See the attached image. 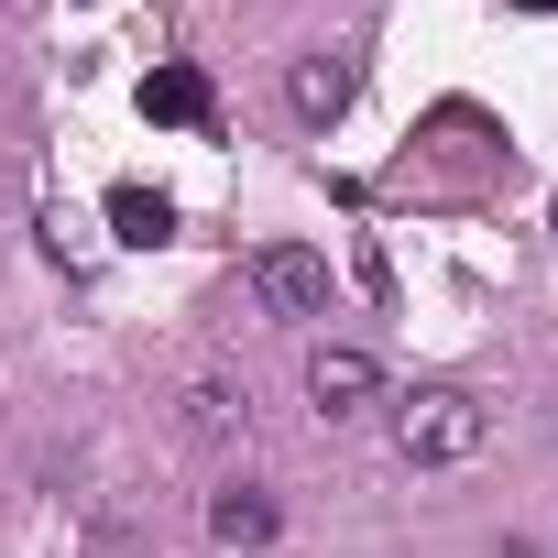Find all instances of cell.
Instances as JSON below:
<instances>
[{
	"label": "cell",
	"instance_id": "6da1fadb",
	"mask_svg": "<svg viewBox=\"0 0 558 558\" xmlns=\"http://www.w3.org/2000/svg\"><path fill=\"white\" fill-rule=\"evenodd\" d=\"M482 438H493V416H482L460 384H416V395H395V449H405L416 471H460V460H482Z\"/></svg>",
	"mask_w": 558,
	"mask_h": 558
},
{
	"label": "cell",
	"instance_id": "7a4b0ae2",
	"mask_svg": "<svg viewBox=\"0 0 558 558\" xmlns=\"http://www.w3.org/2000/svg\"><path fill=\"white\" fill-rule=\"evenodd\" d=\"M252 307L286 318V329L329 318V252H307V241H263V252H252Z\"/></svg>",
	"mask_w": 558,
	"mask_h": 558
},
{
	"label": "cell",
	"instance_id": "3957f363",
	"mask_svg": "<svg viewBox=\"0 0 558 558\" xmlns=\"http://www.w3.org/2000/svg\"><path fill=\"white\" fill-rule=\"evenodd\" d=\"M373 395H384V362L373 351H351V340H318L307 351V405L318 416H362Z\"/></svg>",
	"mask_w": 558,
	"mask_h": 558
},
{
	"label": "cell",
	"instance_id": "277c9868",
	"mask_svg": "<svg viewBox=\"0 0 558 558\" xmlns=\"http://www.w3.org/2000/svg\"><path fill=\"white\" fill-rule=\"evenodd\" d=\"M175 427H186L197 449H230V438H252V395H241L230 373H197V384H186V416H175Z\"/></svg>",
	"mask_w": 558,
	"mask_h": 558
},
{
	"label": "cell",
	"instance_id": "5b68a950",
	"mask_svg": "<svg viewBox=\"0 0 558 558\" xmlns=\"http://www.w3.org/2000/svg\"><path fill=\"white\" fill-rule=\"evenodd\" d=\"M143 121H165V132H208L219 99H208L197 66H154V77H143Z\"/></svg>",
	"mask_w": 558,
	"mask_h": 558
},
{
	"label": "cell",
	"instance_id": "8992f818",
	"mask_svg": "<svg viewBox=\"0 0 558 558\" xmlns=\"http://www.w3.org/2000/svg\"><path fill=\"white\" fill-rule=\"evenodd\" d=\"M110 241L121 252H165L175 241V197L165 186H110Z\"/></svg>",
	"mask_w": 558,
	"mask_h": 558
},
{
	"label": "cell",
	"instance_id": "52a82bcc",
	"mask_svg": "<svg viewBox=\"0 0 558 558\" xmlns=\"http://www.w3.org/2000/svg\"><path fill=\"white\" fill-rule=\"evenodd\" d=\"M274 525H286V514H274V493H263V482H230V493H208V536H219V547H263Z\"/></svg>",
	"mask_w": 558,
	"mask_h": 558
},
{
	"label": "cell",
	"instance_id": "ba28073f",
	"mask_svg": "<svg viewBox=\"0 0 558 558\" xmlns=\"http://www.w3.org/2000/svg\"><path fill=\"white\" fill-rule=\"evenodd\" d=\"M351 88H362V66H351V56H307V66L286 77L296 121H340V110H351Z\"/></svg>",
	"mask_w": 558,
	"mask_h": 558
},
{
	"label": "cell",
	"instance_id": "9c48e42d",
	"mask_svg": "<svg viewBox=\"0 0 558 558\" xmlns=\"http://www.w3.org/2000/svg\"><path fill=\"white\" fill-rule=\"evenodd\" d=\"M504 558H547V547H525V536H514V547H504Z\"/></svg>",
	"mask_w": 558,
	"mask_h": 558
},
{
	"label": "cell",
	"instance_id": "30bf717a",
	"mask_svg": "<svg viewBox=\"0 0 558 558\" xmlns=\"http://www.w3.org/2000/svg\"><path fill=\"white\" fill-rule=\"evenodd\" d=\"M514 12H558V0H514Z\"/></svg>",
	"mask_w": 558,
	"mask_h": 558
},
{
	"label": "cell",
	"instance_id": "8fae6325",
	"mask_svg": "<svg viewBox=\"0 0 558 558\" xmlns=\"http://www.w3.org/2000/svg\"><path fill=\"white\" fill-rule=\"evenodd\" d=\"M547 230H558V197H547Z\"/></svg>",
	"mask_w": 558,
	"mask_h": 558
}]
</instances>
